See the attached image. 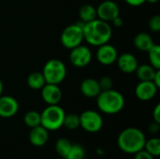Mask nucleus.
Returning a JSON list of instances; mask_svg holds the SVG:
<instances>
[{
	"instance_id": "1",
	"label": "nucleus",
	"mask_w": 160,
	"mask_h": 159,
	"mask_svg": "<svg viewBox=\"0 0 160 159\" xmlns=\"http://www.w3.org/2000/svg\"><path fill=\"white\" fill-rule=\"evenodd\" d=\"M83 39L91 46L98 47L108 43L112 36V29L109 22L98 18L84 23Z\"/></svg>"
},
{
	"instance_id": "2",
	"label": "nucleus",
	"mask_w": 160,
	"mask_h": 159,
	"mask_svg": "<svg viewBox=\"0 0 160 159\" xmlns=\"http://www.w3.org/2000/svg\"><path fill=\"white\" fill-rule=\"evenodd\" d=\"M146 138L144 133L137 127H128L118 136L117 143L120 150L134 155L144 148Z\"/></svg>"
},
{
	"instance_id": "3",
	"label": "nucleus",
	"mask_w": 160,
	"mask_h": 159,
	"mask_svg": "<svg viewBox=\"0 0 160 159\" xmlns=\"http://www.w3.org/2000/svg\"><path fill=\"white\" fill-rule=\"evenodd\" d=\"M96 98L98 110L103 113L111 115L120 112L126 103L124 96L119 91L113 89L101 91Z\"/></svg>"
},
{
	"instance_id": "4",
	"label": "nucleus",
	"mask_w": 160,
	"mask_h": 159,
	"mask_svg": "<svg viewBox=\"0 0 160 159\" xmlns=\"http://www.w3.org/2000/svg\"><path fill=\"white\" fill-rule=\"evenodd\" d=\"M66 112L62 107L48 105L40 113V125L48 131H53L63 127Z\"/></svg>"
},
{
	"instance_id": "5",
	"label": "nucleus",
	"mask_w": 160,
	"mask_h": 159,
	"mask_svg": "<svg viewBox=\"0 0 160 159\" xmlns=\"http://www.w3.org/2000/svg\"><path fill=\"white\" fill-rule=\"evenodd\" d=\"M42 74L46 81V83L59 85L64 82L67 76V67L63 61L59 59H51L46 62L43 67Z\"/></svg>"
},
{
	"instance_id": "6",
	"label": "nucleus",
	"mask_w": 160,
	"mask_h": 159,
	"mask_svg": "<svg viewBox=\"0 0 160 159\" xmlns=\"http://www.w3.org/2000/svg\"><path fill=\"white\" fill-rule=\"evenodd\" d=\"M84 22L82 21L68 25L62 32L60 39L62 45L67 49H73L82 44L83 40V28Z\"/></svg>"
},
{
	"instance_id": "7",
	"label": "nucleus",
	"mask_w": 160,
	"mask_h": 159,
	"mask_svg": "<svg viewBox=\"0 0 160 159\" xmlns=\"http://www.w3.org/2000/svg\"><path fill=\"white\" fill-rule=\"evenodd\" d=\"M80 127L90 133L98 132L103 127V118L96 111H84L80 115Z\"/></svg>"
},
{
	"instance_id": "8",
	"label": "nucleus",
	"mask_w": 160,
	"mask_h": 159,
	"mask_svg": "<svg viewBox=\"0 0 160 159\" xmlns=\"http://www.w3.org/2000/svg\"><path fill=\"white\" fill-rule=\"evenodd\" d=\"M92 60L91 50L84 45H79L70 50L69 61L75 67H84L90 64Z\"/></svg>"
},
{
	"instance_id": "9",
	"label": "nucleus",
	"mask_w": 160,
	"mask_h": 159,
	"mask_svg": "<svg viewBox=\"0 0 160 159\" xmlns=\"http://www.w3.org/2000/svg\"><path fill=\"white\" fill-rule=\"evenodd\" d=\"M97 15L98 19L111 22L113 19L120 16V8L114 1L105 0L98 6Z\"/></svg>"
},
{
	"instance_id": "10",
	"label": "nucleus",
	"mask_w": 160,
	"mask_h": 159,
	"mask_svg": "<svg viewBox=\"0 0 160 159\" xmlns=\"http://www.w3.org/2000/svg\"><path fill=\"white\" fill-rule=\"evenodd\" d=\"M96 57H97L98 62L100 63L101 65L111 66L116 63V60L118 57V52L113 45L108 42L98 47Z\"/></svg>"
},
{
	"instance_id": "11",
	"label": "nucleus",
	"mask_w": 160,
	"mask_h": 159,
	"mask_svg": "<svg viewBox=\"0 0 160 159\" xmlns=\"http://www.w3.org/2000/svg\"><path fill=\"white\" fill-rule=\"evenodd\" d=\"M158 90V87L152 81H142L137 84L135 88V96L139 100L149 101L156 97Z\"/></svg>"
},
{
	"instance_id": "12",
	"label": "nucleus",
	"mask_w": 160,
	"mask_h": 159,
	"mask_svg": "<svg viewBox=\"0 0 160 159\" xmlns=\"http://www.w3.org/2000/svg\"><path fill=\"white\" fill-rule=\"evenodd\" d=\"M41 97L47 105H57L62 99L63 93L59 85L46 83L41 88Z\"/></svg>"
},
{
	"instance_id": "13",
	"label": "nucleus",
	"mask_w": 160,
	"mask_h": 159,
	"mask_svg": "<svg viewBox=\"0 0 160 159\" xmlns=\"http://www.w3.org/2000/svg\"><path fill=\"white\" fill-rule=\"evenodd\" d=\"M19 111V102L10 96H0V117L10 118Z\"/></svg>"
},
{
	"instance_id": "14",
	"label": "nucleus",
	"mask_w": 160,
	"mask_h": 159,
	"mask_svg": "<svg viewBox=\"0 0 160 159\" xmlns=\"http://www.w3.org/2000/svg\"><path fill=\"white\" fill-rule=\"evenodd\" d=\"M118 68L127 74L134 73L139 66V62L137 57L129 52H124L120 55H118L116 60Z\"/></svg>"
},
{
	"instance_id": "15",
	"label": "nucleus",
	"mask_w": 160,
	"mask_h": 159,
	"mask_svg": "<svg viewBox=\"0 0 160 159\" xmlns=\"http://www.w3.org/2000/svg\"><path fill=\"white\" fill-rule=\"evenodd\" d=\"M49 140V131L41 125L31 128L29 133V142L34 146H43Z\"/></svg>"
},
{
	"instance_id": "16",
	"label": "nucleus",
	"mask_w": 160,
	"mask_h": 159,
	"mask_svg": "<svg viewBox=\"0 0 160 159\" xmlns=\"http://www.w3.org/2000/svg\"><path fill=\"white\" fill-rule=\"evenodd\" d=\"M81 93L88 98H95L98 96V94L101 92L98 81L93 78H87L84 79L81 82Z\"/></svg>"
},
{
	"instance_id": "17",
	"label": "nucleus",
	"mask_w": 160,
	"mask_h": 159,
	"mask_svg": "<svg viewBox=\"0 0 160 159\" xmlns=\"http://www.w3.org/2000/svg\"><path fill=\"white\" fill-rule=\"evenodd\" d=\"M134 46L141 52H148L154 46V40L152 37L145 32L139 33L134 37Z\"/></svg>"
},
{
	"instance_id": "18",
	"label": "nucleus",
	"mask_w": 160,
	"mask_h": 159,
	"mask_svg": "<svg viewBox=\"0 0 160 159\" xmlns=\"http://www.w3.org/2000/svg\"><path fill=\"white\" fill-rule=\"evenodd\" d=\"M157 70L154 67H152L150 64H143V65H139L137 69L135 70L137 78L140 80V82L142 81H153L154 76L157 72Z\"/></svg>"
},
{
	"instance_id": "19",
	"label": "nucleus",
	"mask_w": 160,
	"mask_h": 159,
	"mask_svg": "<svg viewBox=\"0 0 160 159\" xmlns=\"http://www.w3.org/2000/svg\"><path fill=\"white\" fill-rule=\"evenodd\" d=\"M79 16H80V21H82V22L84 23L89 22L98 18L97 7H95L91 4L82 5L79 10Z\"/></svg>"
},
{
	"instance_id": "20",
	"label": "nucleus",
	"mask_w": 160,
	"mask_h": 159,
	"mask_svg": "<svg viewBox=\"0 0 160 159\" xmlns=\"http://www.w3.org/2000/svg\"><path fill=\"white\" fill-rule=\"evenodd\" d=\"M27 84L31 89L40 90L46 84V81L44 79L42 72L35 71L30 73L27 78Z\"/></svg>"
},
{
	"instance_id": "21",
	"label": "nucleus",
	"mask_w": 160,
	"mask_h": 159,
	"mask_svg": "<svg viewBox=\"0 0 160 159\" xmlns=\"http://www.w3.org/2000/svg\"><path fill=\"white\" fill-rule=\"evenodd\" d=\"M24 124L30 127H36L40 125V113L37 111H29L23 116Z\"/></svg>"
},
{
	"instance_id": "22",
	"label": "nucleus",
	"mask_w": 160,
	"mask_h": 159,
	"mask_svg": "<svg viewBox=\"0 0 160 159\" xmlns=\"http://www.w3.org/2000/svg\"><path fill=\"white\" fill-rule=\"evenodd\" d=\"M143 149L150 155H152L154 157H159L160 140L158 138H152L150 140H146Z\"/></svg>"
},
{
	"instance_id": "23",
	"label": "nucleus",
	"mask_w": 160,
	"mask_h": 159,
	"mask_svg": "<svg viewBox=\"0 0 160 159\" xmlns=\"http://www.w3.org/2000/svg\"><path fill=\"white\" fill-rule=\"evenodd\" d=\"M150 65L156 69H160V46L154 44V46L147 52Z\"/></svg>"
},
{
	"instance_id": "24",
	"label": "nucleus",
	"mask_w": 160,
	"mask_h": 159,
	"mask_svg": "<svg viewBox=\"0 0 160 159\" xmlns=\"http://www.w3.org/2000/svg\"><path fill=\"white\" fill-rule=\"evenodd\" d=\"M71 146H72V143L68 139L60 138L57 140V142L55 143V150L60 157L65 158L66 156L68 155V151L70 150Z\"/></svg>"
},
{
	"instance_id": "25",
	"label": "nucleus",
	"mask_w": 160,
	"mask_h": 159,
	"mask_svg": "<svg viewBox=\"0 0 160 159\" xmlns=\"http://www.w3.org/2000/svg\"><path fill=\"white\" fill-rule=\"evenodd\" d=\"M63 126L70 130H74L80 127V115L76 113H68L65 115Z\"/></svg>"
},
{
	"instance_id": "26",
	"label": "nucleus",
	"mask_w": 160,
	"mask_h": 159,
	"mask_svg": "<svg viewBox=\"0 0 160 159\" xmlns=\"http://www.w3.org/2000/svg\"><path fill=\"white\" fill-rule=\"evenodd\" d=\"M85 151L80 144H72L65 159H84Z\"/></svg>"
},
{
	"instance_id": "27",
	"label": "nucleus",
	"mask_w": 160,
	"mask_h": 159,
	"mask_svg": "<svg viewBox=\"0 0 160 159\" xmlns=\"http://www.w3.org/2000/svg\"><path fill=\"white\" fill-rule=\"evenodd\" d=\"M112 79L110 76H103L98 80V84L101 91L112 89Z\"/></svg>"
},
{
	"instance_id": "28",
	"label": "nucleus",
	"mask_w": 160,
	"mask_h": 159,
	"mask_svg": "<svg viewBox=\"0 0 160 159\" xmlns=\"http://www.w3.org/2000/svg\"><path fill=\"white\" fill-rule=\"evenodd\" d=\"M148 26L150 28L151 31L155 32V33H158L160 31V16L158 14L154 15L150 18L149 22H148Z\"/></svg>"
},
{
	"instance_id": "29",
	"label": "nucleus",
	"mask_w": 160,
	"mask_h": 159,
	"mask_svg": "<svg viewBox=\"0 0 160 159\" xmlns=\"http://www.w3.org/2000/svg\"><path fill=\"white\" fill-rule=\"evenodd\" d=\"M134 155H135L134 159H155V157H154L152 155H150V154H149L148 152H146L144 149L139 151L138 153H136V154H134Z\"/></svg>"
},
{
	"instance_id": "30",
	"label": "nucleus",
	"mask_w": 160,
	"mask_h": 159,
	"mask_svg": "<svg viewBox=\"0 0 160 159\" xmlns=\"http://www.w3.org/2000/svg\"><path fill=\"white\" fill-rule=\"evenodd\" d=\"M153 119L155 122L160 124V105L158 104L153 111Z\"/></svg>"
},
{
	"instance_id": "31",
	"label": "nucleus",
	"mask_w": 160,
	"mask_h": 159,
	"mask_svg": "<svg viewBox=\"0 0 160 159\" xmlns=\"http://www.w3.org/2000/svg\"><path fill=\"white\" fill-rule=\"evenodd\" d=\"M159 128L160 124L155 122V121H153V122L149 125V127H148V129H149V131H150L151 133H158V132L159 131Z\"/></svg>"
},
{
	"instance_id": "32",
	"label": "nucleus",
	"mask_w": 160,
	"mask_h": 159,
	"mask_svg": "<svg viewBox=\"0 0 160 159\" xmlns=\"http://www.w3.org/2000/svg\"><path fill=\"white\" fill-rule=\"evenodd\" d=\"M125 1L128 5L131 7H140L146 2V0H125Z\"/></svg>"
},
{
	"instance_id": "33",
	"label": "nucleus",
	"mask_w": 160,
	"mask_h": 159,
	"mask_svg": "<svg viewBox=\"0 0 160 159\" xmlns=\"http://www.w3.org/2000/svg\"><path fill=\"white\" fill-rule=\"evenodd\" d=\"M111 22H112V23L113 24V26H115V27H121V26L123 25V23H124V21H123V19H122L120 16H118V17H116L115 19H113Z\"/></svg>"
},
{
	"instance_id": "34",
	"label": "nucleus",
	"mask_w": 160,
	"mask_h": 159,
	"mask_svg": "<svg viewBox=\"0 0 160 159\" xmlns=\"http://www.w3.org/2000/svg\"><path fill=\"white\" fill-rule=\"evenodd\" d=\"M158 88L160 87V69L158 70H157V72H156V74H155V76H154V79H153V81H152Z\"/></svg>"
},
{
	"instance_id": "35",
	"label": "nucleus",
	"mask_w": 160,
	"mask_h": 159,
	"mask_svg": "<svg viewBox=\"0 0 160 159\" xmlns=\"http://www.w3.org/2000/svg\"><path fill=\"white\" fill-rule=\"evenodd\" d=\"M3 90H4V85H3V82H2L1 79H0V96H1L2 93H3Z\"/></svg>"
},
{
	"instance_id": "36",
	"label": "nucleus",
	"mask_w": 160,
	"mask_h": 159,
	"mask_svg": "<svg viewBox=\"0 0 160 159\" xmlns=\"http://www.w3.org/2000/svg\"><path fill=\"white\" fill-rule=\"evenodd\" d=\"M159 0H146V2H148L149 4H157Z\"/></svg>"
},
{
	"instance_id": "37",
	"label": "nucleus",
	"mask_w": 160,
	"mask_h": 159,
	"mask_svg": "<svg viewBox=\"0 0 160 159\" xmlns=\"http://www.w3.org/2000/svg\"><path fill=\"white\" fill-rule=\"evenodd\" d=\"M97 152H98V154L99 156H103V155H104V152H103L101 149H98V151H97Z\"/></svg>"
}]
</instances>
